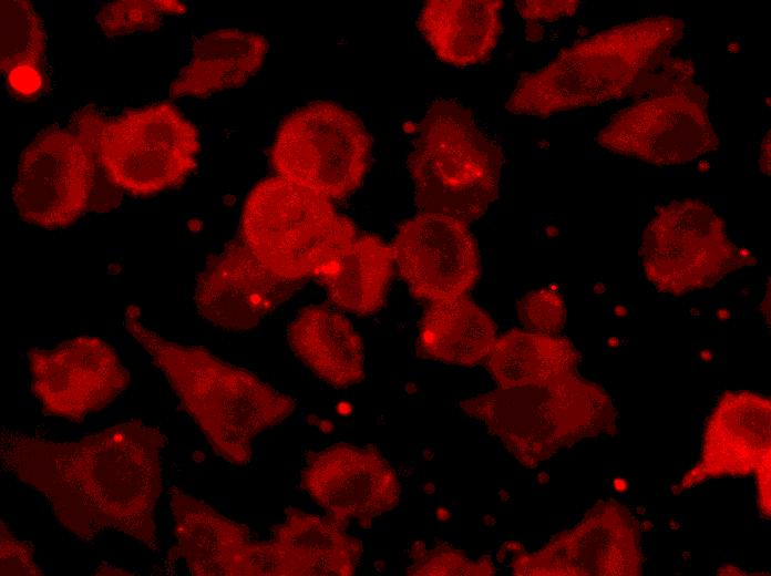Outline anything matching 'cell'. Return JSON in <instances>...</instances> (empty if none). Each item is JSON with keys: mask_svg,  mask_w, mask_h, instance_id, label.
Wrapping results in <instances>:
<instances>
[{"mask_svg": "<svg viewBox=\"0 0 771 576\" xmlns=\"http://www.w3.org/2000/svg\"><path fill=\"white\" fill-rule=\"evenodd\" d=\"M165 444L160 430L138 420L70 442L35 440L3 426L0 460L2 472L39 492L81 541L116 531L157 549L154 508Z\"/></svg>", "mask_w": 771, "mask_h": 576, "instance_id": "6da1fadb", "label": "cell"}, {"mask_svg": "<svg viewBox=\"0 0 771 576\" xmlns=\"http://www.w3.org/2000/svg\"><path fill=\"white\" fill-rule=\"evenodd\" d=\"M124 326L165 374L215 453L227 462L247 465L254 439L294 413L292 397L202 347L164 339L143 323L136 306L127 307Z\"/></svg>", "mask_w": 771, "mask_h": 576, "instance_id": "7a4b0ae2", "label": "cell"}, {"mask_svg": "<svg viewBox=\"0 0 771 576\" xmlns=\"http://www.w3.org/2000/svg\"><path fill=\"white\" fill-rule=\"evenodd\" d=\"M682 20L652 16L603 30L563 50L544 68L521 75L505 107L547 117L596 106L623 94L660 49L681 39Z\"/></svg>", "mask_w": 771, "mask_h": 576, "instance_id": "3957f363", "label": "cell"}, {"mask_svg": "<svg viewBox=\"0 0 771 576\" xmlns=\"http://www.w3.org/2000/svg\"><path fill=\"white\" fill-rule=\"evenodd\" d=\"M503 153L472 111L452 99H436L417 127L408 157L421 213L470 224L496 198Z\"/></svg>", "mask_w": 771, "mask_h": 576, "instance_id": "277c9868", "label": "cell"}, {"mask_svg": "<svg viewBox=\"0 0 771 576\" xmlns=\"http://www.w3.org/2000/svg\"><path fill=\"white\" fill-rule=\"evenodd\" d=\"M241 240L278 275L304 280L330 272L356 239V226L329 198L281 176L247 196Z\"/></svg>", "mask_w": 771, "mask_h": 576, "instance_id": "5b68a950", "label": "cell"}, {"mask_svg": "<svg viewBox=\"0 0 771 576\" xmlns=\"http://www.w3.org/2000/svg\"><path fill=\"white\" fill-rule=\"evenodd\" d=\"M460 408L497 438L524 466H536L559 448L600 430L609 401L575 372L555 379L497 387Z\"/></svg>", "mask_w": 771, "mask_h": 576, "instance_id": "8992f818", "label": "cell"}, {"mask_svg": "<svg viewBox=\"0 0 771 576\" xmlns=\"http://www.w3.org/2000/svg\"><path fill=\"white\" fill-rule=\"evenodd\" d=\"M73 132L90 146L109 181L134 196H148L185 181L196 167L199 141L193 124L161 102L106 119L79 111Z\"/></svg>", "mask_w": 771, "mask_h": 576, "instance_id": "52a82bcc", "label": "cell"}, {"mask_svg": "<svg viewBox=\"0 0 771 576\" xmlns=\"http://www.w3.org/2000/svg\"><path fill=\"white\" fill-rule=\"evenodd\" d=\"M370 150L369 133L356 114L337 103L318 101L284 120L271 158L278 176L339 199L362 183Z\"/></svg>", "mask_w": 771, "mask_h": 576, "instance_id": "ba28073f", "label": "cell"}, {"mask_svg": "<svg viewBox=\"0 0 771 576\" xmlns=\"http://www.w3.org/2000/svg\"><path fill=\"white\" fill-rule=\"evenodd\" d=\"M641 258L649 282L672 296L708 288L750 264L749 253L732 243L721 216L693 198L658 209L645 228Z\"/></svg>", "mask_w": 771, "mask_h": 576, "instance_id": "9c48e42d", "label": "cell"}, {"mask_svg": "<svg viewBox=\"0 0 771 576\" xmlns=\"http://www.w3.org/2000/svg\"><path fill=\"white\" fill-rule=\"evenodd\" d=\"M703 96L696 85L638 101L614 114L596 142L614 154L658 166L691 162L719 145Z\"/></svg>", "mask_w": 771, "mask_h": 576, "instance_id": "30bf717a", "label": "cell"}, {"mask_svg": "<svg viewBox=\"0 0 771 576\" xmlns=\"http://www.w3.org/2000/svg\"><path fill=\"white\" fill-rule=\"evenodd\" d=\"M94 155L78 134L50 128L23 151L12 187L22 219L44 228L75 222L88 206L94 181Z\"/></svg>", "mask_w": 771, "mask_h": 576, "instance_id": "8fae6325", "label": "cell"}, {"mask_svg": "<svg viewBox=\"0 0 771 576\" xmlns=\"http://www.w3.org/2000/svg\"><path fill=\"white\" fill-rule=\"evenodd\" d=\"M31 389L44 412L80 421L110 404L130 374L114 348L97 337L81 336L52 349L27 353Z\"/></svg>", "mask_w": 771, "mask_h": 576, "instance_id": "7c38bea8", "label": "cell"}, {"mask_svg": "<svg viewBox=\"0 0 771 576\" xmlns=\"http://www.w3.org/2000/svg\"><path fill=\"white\" fill-rule=\"evenodd\" d=\"M300 487L331 515L363 526L397 506L400 483L394 470L374 446L336 443L308 452L299 473Z\"/></svg>", "mask_w": 771, "mask_h": 576, "instance_id": "4fadbf2b", "label": "cell"}, {"mask_svg": "<svg viewBox=\"0 0 771 576\" xmlns=\"http://www.w3.org/2000/svg\"><path fill=\"white\" fill-rule=\"evenodd\" d=\"M391 249L417 298L463 296L480 275L479 250L467 225L445 215L420 213L405 220Z\"/></svg>", "mask_w": 771, "mask_h": 576, "instance_id": "5bb4252c", "label": "cell"}, {"mask_svg": "<svg viewBox=\"0 0 771 576\" xmlns=\"http://www.w3.org/2000/svg\"><path fill=\"white\" fill-rule=\"evenodd\" d=\"M301 285L265 266L240 238L208 257L196 279L194 301L205 320L238 332L256 327Z\"/></svg>", "mask_w": 771, "mask_h": 576, "instance_id": "9a60e30c", "label": "cell"}, {"mask_svg": "<svg viewBox=\"0 0 771 576\" xmlns=\"http://www.w3.org/2000/svg\"><path fill=\"white\" fill-rule=\"evenodd\" d=\"M177 549L194 576H269L267 541L244 524L174 488L169 501Z\"/></svg>", "mask_w": 771, "mask_h": 576, "instance_id": "2e32d148", "label": "cell"}, {"mask_svg": "<svg viewBox=\"0 0 771 576\" xmlns=\"http://www.w3.org/2000/svg\"><path fill=\"white\" fill-rule=\"evenodd\" d=\"M347 523L287 507L267 541L269 576H349L362 556Z\"/></svg>", "mask_w": 771, "mask_h": 576, "instance_id": "e0dca14e", "label": "cell"}, {"mask_svg": "<svg viewBox=\"0 0 771 576\" xmlns=\"http://www.w3.org/2000/svg\"><path fill=\"white\" fill-rule=\"evenodd\" d=\"M502 8L501 0H429L418 28L442 62L465 68L491 55L503 27Z\"/></svg>", "mask_w": 771, "mask_h": 576, "instance_id": "ac0fdd59", "label": "cell"}, {"mask_svg": "<svg viewBox=\"0 0 771 576\" xmlns=\"http://www.w3.org/2000/svg\"><path fill=\"white\" fill-rule=\"evenodd\" d=\"M288 342L305 366L336 388L359 383L364 377L360 336L340 312L325 306L306 307L287 330Z\"/></svg>", "mask_w": 771, "mask_h": 576, "instance_id": "d6986e66", "label": "cell"}, {"mask_svg": "<svg viewBox=\"0 0 771 576\" xmlns=\"http://www.w3.org/2000/svg\"><path fill=\"white\" fill-rule=\"evenodd\" d=\"M268 44L256 32L220 29L193 45L192 58L169 88L173 99L203 97L245 84L263 64Z\"/></svg>", "mask_w": 771, "mask_h": 576, "instance_id": "ffe728a7", "label": "cell"}, {"mask_svg": "<svg viewBox=\"0 0 771 576\" xmlns=\"http://www.w3.org/2000/svg\"><path fill=\"white\" fill-rule=\"evenodd\" d=\"M495 340L491 317L459 296L431 301L420 321L417 351L428 359L471 367L489 358Z\"/></svg>", "mask_w": 771, "mask_h": 576, "instance_id": "44dd1931", "label": "cell"}, {"mask_svg": "<svg viewBox=\"0 0 771 576\" xmlns=\"http://www.w3.org/2000/svg\"><path fill=\"white\" fill-rule=\"evenodd\" d=\"M391 246L374 235L356 237L333 269L318 279L340 308L370 315L381 308L392 274Z\"/></svg>", "mask_w": 771, "mask_h": 576, "instance_id": "7402d4cb", "label": "cell"}, {"mask_svg": "<svg viewBox=\"0 0 771 576\" xmlns=\"http://www.w3.org/2000/svg\"><path fill=\"white\" fill-rule=\"evenodd\" d=\"M577 353L565 338L513 330L496 338L489 369L500 387L546 381L573 373Z\"/></svg>", "mask_w": 771, "mask_h": 576, "instance_id": "603a6c76", "label": "cell"}, {"mask_svg": "<svg viewBox=\"0 0 771 576\" xmlns=\"http://www.w3.org/2000/svg\"><path fill=\"white\" fill-rule=\"evenodd\" d=\"M0 3L1 72L12 93L32 97L44 85L45 33L42 21L29 1L4 0Z\"/></svg>", "mask_w": 771, "mask_h": 576, "instance_id": "cb8c5ba5", "label": "cell"}, {"mask_svg": "<svg viewBox=\"0 0 771 576\" xmlns=\"http://www.w3.org/2000/svg\"><path fill=\"white\" fill-rule=\"evenodd\" d=\"M184 3L173 0H125L114 1L100 7L96 22L107 37L151 32L158 28L164 14H184Z\"/></svg>", "mask_w": 771, "mask_h": 576, "instance_id": "d4e9b609", "label": "cell"}, {"mask_svg": "<svg viewBox=\"0 0 771 576\" xmlns=\"http://www.w3.org/2000/svg\"><path fill=\"white\" fill-rule=\"evenodd\" d=\"M411 566L407 574L413 576L435 575H493L496 568L489 556L471 559L448 544L428 549L421 541L410 548Z\"/></svg>", "mask_w": 771, "mask_h": 576, "instance_id": "484cf974", "label": "cell"}, {"mask_svg": "<svg viewBox=\"0 0 771 576\" xmlns=\"http://www.w3.org/2000/svg\"><path fill=\"white\" fill-rule=\"evenodd\" d=\"M517 313L531 331L551 335L564 325L565 304L557 291L542 288L528 292L518 301Z\"/></svg>", "mask_w": 771, "mask_h": 576, "instance_id": "4316f807", "label": "cell"}, {"mask_svg": "<svg viewBox=\"0 0 771 576\" xmlns=\"http://www.w3.org/2000/svg\"><path fill=\"white\" fill-rule=\"evenodd\" d=\"M0 574L43 575L34 560L32 544L17 538L3 520L0 521Z\"/></svg>", "mask_w": 771, "mask_h": 576, "instance_id": "83f0119b", "label": "cell"}, {"mask_svg": "<svg viewBox=\"0 0 771 576\" xmlns=\"http://www.w3.org/2000/svg\"><path fill=\"white\" fill-rule=\"evenodd\" d=\"M580 1H518L516 3L520 16L528 22L556 21L561 18L573 16Z\"/></svg>", "mask_w": 771, "mask_h": 576, "instance_id": "f1b7e54d", "label": "cell"}, {"mask_svg": "<svg viewBox=\"0 0 771 576\" xmlns=\"http://www.w3.org/2000/svg\"><path fill=\"white\" fill-rule=\"evenodd\" d=\"M770 150H771V143H770V130H769L761 142L760 156H759L760 169L764 175L770 174V157H771Z\"/></svg>", "mask_w": 771, "mask_h": 576, "instance_id": "f546056e", "label": "cell"}, {"mask_svg": "<svg viewBox=\"0 0 771 576\" xmlns=\"http://www.w3.org/2000/svg\"><path fill=\"white\" fill-rule=\"evenodd\" d=\"M525 33L526 39L534 42L542 40L544 37V31L537 22H527Z\"/></svg>", "mask_w": 771, "mask_h": 576, "instance_id": "4dcf8cb0", "label": "cell"}, {"mask_svg": "<svg viewBox=\"0 0 771 576\" xmlns=\"http://www.w3.org/2000/svg\"><path fill=\"white\" fill-rule=\"evenodd\" d=\"M614 488L618 492H624L627 488V483L625 480L618 477L614 481Z\"/></svg>", "mask_w": 771, "mask_h": 576, "instance_id": "1f68e13d", "label": "cell"}, {"mask_svg": "<svg viewBox=\"0 0 771 576\" xmlns=\"http://www.w3.org/2000/svg\"><path fill=\"white\" fill-rule=\"evenodd\" d=\"M337 409H338V412H339L340 414H343V415L349 414L350 411H351V407H350V404L347 403V402H341V403L338 405Z\"/></svg>", "mask_w": 771, "mask_h": 576, "instance_id": "d6a6232c", "label": "cell"}, {"mask_svg": "<svg viewBox=\"0 0 771 576\" xmlns=\"http://www.w3.org/2000/svg\"><path fill=\"white\" fill-rule=\"evenodd\" d=\"M319 425H320L321 431H323L326 433L330 432L333 429V424L327 420L321 421Z\"/></svg>", "mask_w": 771, "mask_h": 576, "instance_id": "836d02e7", "label": "cell"}, {"mask_svg": "<svg viewBox=\"0 0 771 576\" xmlns=\"http://www.w3.org/2000/svg\"><path fill=\"white\" fill-rule=\"evenodd\" d=\"M97 574H102V575H107V574L120 575V574H127V573H122V572L119 570V569H113V568H110V567H109V568H102L101 570H99Z\"/></svg>", "mask_w": 771, "mask_h": 576, "instance_id": "e575fe53", "label": "cell"}, {"mask_svg": "<svg viewBox=\"0 0 771 576\" xmlns=\"http://www.w3.org/2000/svg\"><path fill=\"white\" fill-rule=\"evenodd\" d=\"M728 50H729V52H731V53H737V52L740 51V44L737 43V42H731V43H729V45H728Z\"/></svg>", "mask_w": 771, "mask_h": 576, "instance_id": "d590c367", "label": "cell"}]
</instances>
